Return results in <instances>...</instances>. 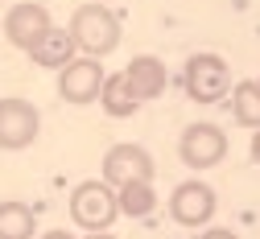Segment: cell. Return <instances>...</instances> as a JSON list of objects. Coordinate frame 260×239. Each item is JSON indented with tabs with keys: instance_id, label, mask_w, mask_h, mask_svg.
I'll list each match as a JSON object with an SVG mask.
<instances>
[{
	"instance_id": "6da1fadb",
	"label": "cell",
	"mask_w": 260,
	"mask_h": 239,
	"mask_svg": "<svg viewBox=\"0 0 260 239\" xmlns=\"http://www.w3.org/2000/svg\"><path fill=\"white\" fill-rule=\"evenodd\" d=\"M71 38H75V50H83L87 58H108L116 46H120V17L100 5V0H87V5L75 9L71 17Z\"/></svg>"
},
{
	"instance_id": "7a4b0ae2",
	"label": "cell",
	"mask_w": 260,
	"mask_h": 239,
	"mask_svg": "<svg viewBox=\"0 0 260 239\" xmlns=\"http://www.w3.org/2000/svg\"><path fill=\"white\" fill-rule=\"evenodd\" d=\"M182 87L190 104H219V99L232 95V66H227L223 54H190L186 71H182Z\"/></svg>"
},
{
	"instance_id": "3957f363",
	"label": "cell",
	"mask_w": 260,
	"mask_h": 239,
	"mask_svg": "<svg viewBox=\"0 0 260 239\" xmlns=\"http://www.w3.org/2000/svg\"><path fill=\"white\" fill-rule=\"evenodd\" d=\"M71 219L83 231H112V223L120 219V198L116 186H108L104 178L95 182H79L71 190Z\"/></svg>"
},
{
	"instance_id": "277c9868",
	"label": "cell",
	"mask_w": 260,
	"mask_h": 239,
	"mask_svg": "<svg viewBox=\"0 0 260 239\" xmlns=\"http://www.w3.org/2000/svg\"><path fill=\"white\" fill-rule=\"evenodd\" d=\"M227 149H232V145H227V132H223L219 124H207V120L186 124L182 141H178V157H182V165H186V169H194V174L223 165Z\"/></svg>"
},
{
	"instance_id": "5b68a950",
	"label": "cell",
	"mask_w": 260,
	"mask_h": 239,
	"mask_svg": "<svg viewBox=\"0 0 260 239\" xmlns=\"http://www.w3.org/2000/svg\"><path fill=\"white\" fill-rule=\"evenodd\" d=\"M42 132V112L21 95H5L0 99V149L5 153H21L38 141Z\"/></svg>"
},
{
	"instance_id": "8992f818",
	"label": "cell",
	"mask_w": 260,
	"mask_h": 239,
	"mask_svg": "<svg viewBox=\"0 0 260 239\" xmlns=\"http://www.w3.org/2000/svg\"><path fill=\"white\" fill-rule=\"evenodd\" d=\"M100 87H104V62H100V58L75 54V58L58 71V95L67 99L71 108L95 104V99H100Z\"/></svg>"
},
{
	"instance_id": "52a82bcc",
	"label": "cell",
	"mask_w": 260,
	"mask_h": 239,
	"mask_svg": "<svg viewBox=\"0 0 260 239\" xmlns=\"http://www.w3.org/2000/svg\"><path fill=\"white\" fill-rule=\"evenodd\" d=\"M157 165H153V153L133 145V141H120L104 153V182L108 186H128V182H153Z\"/></svg>"
},
{
	"instance_id": "ba28073f",
	"label": "cell",
	"mask_w": 260,
	"mask_h": 239,
	"mask_svg": "<svg viewBox=\"0 0 260 239\" xmlns=\"http://www.w3.org/2000/svg\"><path fill=\"white\" fill-rule=\"evenodd\" d=\"M219 211V194L207 186V182H178L174 194H170V215L178 227H207Z\"/></svg>"
},
{
	"instance_id": "9c48e42d",
	"label": "cell",
	"mask_w": 260,
	"mask_h": 239,
	"mask_svg": "<svg viewBox=\"0 0 260 239\" xmlns=\"http://www.w3.org/2000/svg\"><path fill=\"white\" fill-rule=\"evenodd\" d=\"M50 25L54 21H50V9L46 5H38V0H21V5H13L9 17H5V38H9V46H17V50L29 54Z\"/></svg>"
},
{
	"instance_id": "30bf717a",
	"label": "cell",
	"mask_w": 260,
	"mask_h": 239,
	"mask_svg": "<svg viewBox=\"0 0 260 239\" xmlns=\"http://www.w3.org/2000/svg\"><path fill=\"white\" fill-rule=\"evenodd\" d=\"M124 79H128V87H133V95L141 99V104H149V99L166 95V87H170V66L161 62L157 54H137L133 62L124 66Z\"/></svg>"
},
{
	"instance_id": "8fae6325",
	"label": "cell",
	"mask_w": 260,
	"mask_h": 239,
	"mask_svg": "<svg viewBox=\"0 0 260 239\" xmlns=\"http://www.w3.org/2000/svg\"><path fill=\"white\" fill-rule=\"evenodd\" d=\"M71 58H75V38H71V29H58V25H50L38 38V46L29 50V62L42 66V71H62Z\"/></svg>"
},
{
	"instance_id": "7c38bea8",
	"label": "cell",
	"mask_w": 260,
	"mask_h": 239,
	"mask_svg": "<svg viewBox=\"0 0 260 239\" xmlns=\"http://www.w3.org/2000/svg\"><path fill=\"white\" fill-rule=\"evenodd\" d=\"M112 120H128V116H137L141 112V99L133 95V87H128V79H124V71H116V75H104V87H100V99H95Z\"/></svg>"
},
{
	"instance_id": "4fadbf2b",
	"label": "cell",
	"mask_w": 260,
	"mask_h": 239,
	"mask_svg": "<svg viewBox=\"0 0 260 239\" xmlns=\"http://www.w3.org/2000/svg\"><path fill=\"white\" fill-rule=\"evenodd\" d=\"M34 231H38V215L29 202L17 198L0 202V239H34Z\"/></svg>"
},
{
	"instance_id": "5bb4252c",
	"label": "cell",
	"mask_w": 260,
	"mask_h": 239,
	"mask_svg": "<svg viewBox=\"0 0 260 239\" xmlns=\"http://www.w3.org/2000/svg\"><path fill=\"white\" fill-rule=\"evenodd\" d=\"M116 198H120V215H128V219H149L157 211L153 182H128L116 190Z\"/></svg>"
},
{
	"instance_id": "9a60e30c",
	"label": "cell",
	"mask_w": 260,
	"mask_h": 239,
	"mask_svg": "<svg viewBox=\"0 0 260 239\" xmlns=\"http://www.w3.org/2000/svg\"><path fill=\"white\" fill-rule=\"evenodd\" d=\"M232 116L244 128H260V87H256V79H244L240 87H232Z\"/></svg>"
},
{
	"instance_id": "2e32d148",
	"label": "cell",
	"mask_w": 260,
	"mask_h": 239,
	"mask_svg": "<svg viewBox=\"0 0 260 239\" xmlns=\"http://www.w3.org/2000/svg\"><path fill=\"white\" fill-rule=\"evenodd\" d=\"M199 239H240V235H236L232 227H211V231H203Z\"/></svg>"
},
{
	"instance_id": "e0dca14e",
	"label": "cell",
	"mask_w": 260,
	"mask_h": 239,
	"mask_svg": "<svg viewBox=\"0 0 260 239\" xmlns=\"http://www.w3.org/2000/svg\"><path fill=\"white\" fill-rule=\"evenodd\" d=\"M252 161H256V165H260V128H256V132H252Z\"/></svg>"
},
{
	"instance_id": "ac0fdd59",
	"label": "cell",
	"mask_w": 260,
	"mask_h": 239,
	"mask_svg": "<svg viewBox=\"0 0 260 239\" xmlns=\"http://www.w3.org/2000/svg\"><path fill=\"white\" fill-rule=\"evenodd\" d=\"M42 239H75V235H71V231H46Z\"/></svg>"
},
{
	"instance_id": "d6986e66",
	"label": "cell",
	"mask_w": 260,
	"mask_h": 239,
	"mask_svg": "<svg viewBox=\"0 0 260 239\" xmlns=\"http://www.w3.org/2000/svg\"><path fill=\"white\" fill-rule=\"evenodd\" d=\"M87 239H120V235H112V231H87Z\"/></svg>"
},
{
	"instance_id": "ffe728a7",
	"label": "cell",
	"mask_w": 260,
	"mask_h": 239,
	"mask_svg": "<svg viewBox=\"0 0 260 239\" xmlns=\"http://www.w3.org/2000/svg\"><path fill=\"white\" fill-rule=\"evenodd\" d=\"M256 87H260V79H256Z\"/></svg>"
}]
</instances>
